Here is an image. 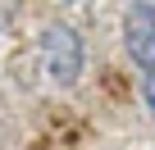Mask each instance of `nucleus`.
<instances>
[{"label": "nucleus", "instance_id": "7ed1b4c3", "mask_svg": "<svg viewBox=\"0 0 155 150\" xmlns=\"http://www.w3.org/2000/svg\"><path fill=\"white\" fill-rule=\"evenodd\" d=\"M141 100H146V109H150V118H155V68L141 73Z\"/></svg>", "mask_w": 155, "mask_h": 150}, {"label": "nucleus", "instance_id": "f03ea898", "mask_svg": "<svg viewBox=\"0 0 155 150\" xmlns=\"http://www.w3.org/2000/svg\"><path fill=\"white\" fill-rule=\"evenodd\" d=\"M123 46L141 73L155 68V9L150 5H132L123 14Z\"/></svg>", "mask_w": 155, "mask_h": 150}, {"label": "nucleus", "instance_id": "f257e3e1", "mask_svg": "<svg viewBox=\"0 0 155 150\" xmlns=\"http://www.w3.org/2000/svg\"><path fill=\"white\" fill-rule=\"evenodd\" d=\"M41 64L55 87H73L82 78V37L68 23H50L41 32Z\"/></svg>", "mask_w": 155, "mask_h": 150}]
</instances>
